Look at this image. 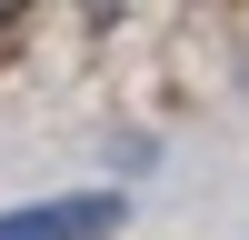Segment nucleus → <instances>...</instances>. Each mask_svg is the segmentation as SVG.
<instances>
[{
    "mask_svg": "<svg viewBox=\"0 0 249 240\" xmlns=\"http://www.w3.org/2000/svg\"><path fill=\"white\" fill-rule=\"evenodd\" d=\"M130 200L110 190H70V200H40V210H0V240H110Z\"/></svg>",
    "mask_w": 249,
    "mask_h": 240,
    "instance_id": "nucleus-1",
    "label": "nucleus"
}]
</instances>
